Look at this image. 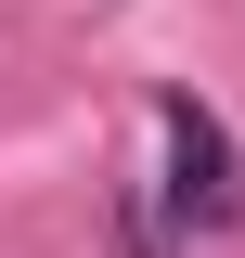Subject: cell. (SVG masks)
<instances>
[{
  "label": "cell",
  "instance_id": "obj_1",
  "mask_svg": "<svg viewBox=\"0 0 245 258\" xmlns=\"http://www.w3.org/2000/svg\"><path fill=\"white\" fill-rule=\"evenodd\" d=\"M155 142H168V220H194V232H219L245 207V168H232V129L207 116L194 91H168L155 103Z\"/></svg>",
  "mask_w": 245,
  "mask_h": 258
}]
</instances>
